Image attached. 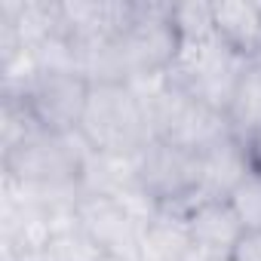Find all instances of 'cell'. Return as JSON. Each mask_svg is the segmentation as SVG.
I'll use <instances>...</instances> for the list:
<instances>
[{
  "label": "cell",
  "mask_w": 261,
  "mask_h": 261,
  "mask_svg": "<svg viewBox=\"0 0 261 261\" xmlns=\"http://www.w3.org/2000/svg\"><path fill=\"white\" fill-rule=\"evenodd\" d=\"M188 233H191V243L206 249L209 255L230 258V252L240 243V237L246 233V227L240 224V218L227 200H203L188 215Z\"/></svg>",
  "instance_id": "obj_5"
},
{
  "label": "cell",
  "mask_w": 261,
  "mask_h": 261,
  "mask_svg": "<svg viewBox=\"0 0 261 261\" xmlns=\"http://www.w3.org/2000/svg\"><path fill=\"white\" fill-rule=\"evenodd\" d=\"M227 117L237 136L246 133V142L261 136V62H249Z\"/></svg>",
  "instance_id": "obj_7"
},
{
  "label": "cell",
  "mask_w": 261,
  "mask_h": 261,
  "mask_svg": "<svg viewBox=\"0 0 261 261\" xmlns=\"http://www.w3.org/2000/svg\"><path fill=\"white\" fill-rule=\"evenodd\" d=\"M215 34L218 40L240 59L255 62L261 59V4H243V0H224L212 7Z\"/></svg>",
  "instance_id": "obj_6"
},
{
  "label": "cell",
  "mask_w": 261,
  "mask_h": 261,
  "mask_svg": "<svg viewBox=\"0 0 261 261\" xmlns=\"http://www.w3.org/2000/svg\"><path fill=\"white\" fill-rule=\"evenodd\" d=\"M101 255H105V252H101L83 230L56 237L53 246H49V261H98Z\"/></svg>",
  "instance_id": "obj_9"
},
{
  "label": "cell",
  "mask_w": 261,
  "mask_h": 261,
  "mask_svg": "<svg viewBox=\"0 0 261 261\" xmlns=\"http://www.w3.org/2000/svg\"><path fill=\"white\" fill-rule=\"evenodd\" d=\"M98 261H123V258H114V255H101Z\"/></svg>",
  "instance_id": "obj_12"
},
{
  "label": "cell",
  "mask_w": 261,
  "mask_h": 261,
  "mask_svg": "<svg viewBox=\"0 0 261 261\" xmlns=\"http://www.w3.org/2000/svg\"><path fill=\"white\" fill-rule=\"evenodd\" d=\"M230 209L237 212L240 224L246 230H261V172L252 169L227 197Z\"/></svg>",
  "instance_id": "obj_8"
},
{
  "label": "cell",
  "mask_w": 261,
  "mask_h": 261,
  "mask_svg": "<svg viewBox=\"0 0 261 261\" xmlns=\"http://www.w3.org/2000/svg\"><path fill=\"white\" fill-rule=\"evenodd\" d=\"M227 261H261V230H246Z\"/></svg>",
  "instance_id": "obj_10"
},
{
  "label": "cell",
  "mask_w": 261,
  "mask_h": 261,
  "mask_svg": "<svg viewBox=\"0 0 261 261\" xmlns=\"http://www.w3.org/2000/svg\"><path fill=\"white\" fill-rule=\"evenodd\" d=\"M181 261H218V258H215V255H209L206 249H200V246H194V243H191V246H188V252L181 255Z\"/></svg>",
  "instance_id": "obj_11"
},
{
  "label": "cell",
  "mask_w": 261,
  "mask_h": 261,
  "mask_svg": "<svg viewBox=\"0 0 261 261\" xmlns=\"http://www.w3.org/2000/svg\"><path fill=\"white\" fill-rule=\"evenodd\" d=\"M80 136L92 151L142 154L154 142V129L126 83H95L80 120Z\"/></svg>",
  "instance_id": "obj_1"
},
{
  "label": "cell",
  "mask_w": 261,
  "mask_h": 261,
  "mask_svg": "<svg viewBox=\"0 0 261 261\" xmlns=\"http://www.w3.org/2000/svg\"><path fill=\"white\" fill-rule=\"evenodd\" d=\"M218 261H227V258H218Z\"/></svg>",
  "instance_id": "obj_13"
},
{
  "label": "cell",
  "mask_w": 261,
  "mask_h": 261,
  "mask_svg": "<svg viewBox=\"0 0 261 261\" xmlns=\"http://www.w3.org/2000/svg\"><path fill=\"white\" fill-rule=\"evenodd\" d=\"M92 83L80 74H40L31 92L22 98L34 120L46 129V133L65 136L80 129L86 101H89Z\"/></svg>",
  "instance_id": "obj_2"
},
{
  "label": "cell",
  "mask_w": 261,
  "mask_h": 261,
  "mask_svg": "<svg viewBox=\"0 0 261 261\" xmlns=\"http://www.w3.org/2000/svg\"><path fill=\"white\" fill-rule=\"evenodd\" d=\"M255 169L249 142L227 136L197 154V188L206 200H227L233 188Z\"/></svg>",
  "instance_id": "obj_4"
},
{
  "label": "cell",
  "mask_w": 261,
  "mask_h": 261,
  "mask_svg": "<svg viewBox=\"0 0 261 261\" xmlns=\"http://www.w3.org/2000/svg\"><path fill=\"white\" fill-rule=\"evenodd\" d=\"M80 230L105 252L123 261H136L145 227L129 215L114 197H80L77 203Z\"/></svg>",
  "instance_id": "obj_3"
}]
</instances>
